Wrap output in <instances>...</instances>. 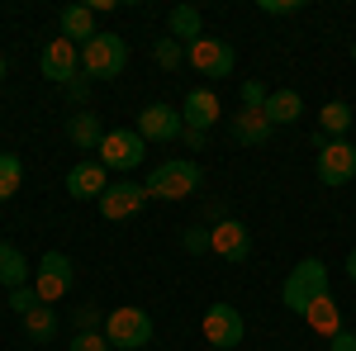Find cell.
Returning a JSON list of instances; mask_svg holds the SVG:
<instances>
[{
	"mask_svg": "<svg viewBox=\"0 0 356 351\" xmlns=\"http://www.w3.org/2000/svg\"><path fill=\"white\" fill-rule=\"evenodd\" d=\"M10 309L24 318L29 309H38V290H33V285H19V290H10Z\"/></svg>",
	"mask_w": 356,
	"mask_h": 351,
	"instance_id": "83f0119b",
	"label": "cell"
},
{
	"mask_svg": "<svg viewBox=\"0 0 356 351\" xmlns=\"http://www.w3.org/2000/svg\"><path fill=\"white\" fill-rule=\"evenodd\" d=\"M328 351H356V332H347V327H342V332L328 342Z\"/></svg>",
	"mask_w": 356,
	"mask_h": 351,
	"instance_id": "d6a6232c",
	"label": "cell"
},
{
	"mask_svg": "<svg viewBox=\"0 0 356 351\" xmlns=\"http://www.w3.org/2000/svg\"><path fill=\"white\" fill-rule=\"evenodd\" d=\"M347 280H352V285H356V247H352V252H347Z\"/></svg>",
	"mask_w": 356,
	"mask_h": 351,
	"instance_id": "836d02e7",
	"label": "cell"
},
{
	"mask_svg": "<svg viewBox=\"0 0 356 351\" xmlns=\"http://www.w3.org/2000/svg\"><path fill=\"white\" fill-rule=\"evenodd\" d=\"M105 342L114 351H143L152 342V313L138 309V304H124V309L105 313Z\"/></svg>",
	"mask_w": 356,
	"mask_h": 351,
	"instance_id": "3957f363",
	"label": "cell"
},
{
	"mask_svg": "<svg viewBox=\"0 0 356 351\" xmlns=\"http://www.w3.org/2000/svg\"><path fill=\"white\" fill-rule=\"evenodd\" d=\"M271 119H266V109H238L233 119H228V133L233 142H243V147H261V142H271Z\"/></svg>",
	"mask_w": 356,
	"mask_h": 351,
	"instance_id": "2e32d148",
	"label": "cell"
},
{
	"mask_svg": "<svg viewBox=\"0 0 356 351\" xmlns=\"http://www.w3.org/2000/svg\"><path fill=\"white\" fill-rule=\"evenodd\" d=\"M352 105H347V100H328V105L318 109V129H323V133L328 138H347V129H352Z\"/></svg>",
	"mask_w": 356,
	"mask_h": 351,
	"instance_id": "cb8c5ba5",
	"label": "cell"
},
{
	"mask_svg": "<svg viewBox=\"0 0 356 351\" xmlns=\"http://www.w3.org/2000/svg\"><path fill=\"white\" fill-rule=\"evenodd\" d=\"M323 295H332L328 290V266L318 261V256H304L300 266L285 275V285H280V304L290 309V313H309V304L314 299H323Z\"/></svg>",
	"mask_w": 356,
	"mask_h": 351,
	"instance_id": "6da1fadb",
	"label": "cell"
},
{
	"mask_svg": "<svg viewBox=\"0 0 356 351\" xmlns=\"http://www.w3.org/2000/svg\"><path fill=\"white\" fill-rule=\"evenodd\" d=\"M95 204H100V214H105V218H134L138 209L147 204V190H143V181H114Z\"/></svg>",
	"mask_w": 356,
	"mask_h": 351,
	"instance_id": "5bb4252c",
	"label": "cell"
},
{
	"mask_svg": "<svg viewBox=\"0 0 356 351\" xmlns=\"http://www.w3.org/2000/svg\"><path fill=\"white\" fill-rule=\"evenodd\" d=\"M352 53H356V48H352Z\"/></svg>",
	"mask_w": 356,
	"mask_h": 351,
	"instance_id": "d590c367",
	"label": "cell"
},
{
	"mask_svg": "<svg viewBox=\"0 0 356 351\" xmlns=\"http://www.w3.org/2000/svg\"><path fill=\"white\" fill-rule=\"evenodd\" d=\"M0 85H5V57H0Z\"/></svg>",
	"mask_w": 356,
	"mask_h": 351,
	"instance_id": "e575fe53",
	"label": "cell"
},
{
	"mask_svg": "<svg viewBox=\"0 0 356 351\" xmlns=\"http://www.w3.org/2000/svg\"><path fill=\"white\" fill-rule=\"evenodd\" d=\"M200 166L191 162V157H171V162L152 166V176L143 181V190H147V199H186V195H195L200 190Z\"/></svg>",
	"mask_w": 356,
	"mask_h": 351,
	"instance_id": "7a4b0ae2",
	"label": "cell"
},
{
	"mask_svg": "<svg viewBox=\"0 0 356 351\" xmlns=\"http://www.w3.org/2000/svg\"><path fill=\"white\" fill-rule=\"evenodd\" d=\"M105 124H100V114H90V109H76L72 119H67V138L81 147V152H100V142H105Z\"/></svg>",
	"mask_w": 356,
	"mask_h": 351,
	"instance_id": "e0dca14e",
	"label": "cell"
},
{
	"mask_svg": "<svg viewBox=\"0 0 356 351\" xmlns=\"http://www.w3.org/2000/svg\"><path fill=\"white\" fill-rule=\"evenodd\" d=\"M147 162V142L138 129H110L100 142V166L105 171H138Z\"/></svg>",
	"mask_w": 356,
	"mask_h": 351,
	"instance_id": "8992f818",
	"label": "cell"
},
{
	"mask_svg": "<svg viewBox=\"0 0 356 351\" xmlns=\"http://www.w3.org/2000/svg\"><path fill=\"white\" fill-rule=\"evenodd\" d=\"M304 323L314 327V332H318V337H337V332H342V309H337V299L332 295H323V299H314V304H309V313H304Z\"/></svg>",
	"mask_w": 356,
	"mask_h": 351,
	"instance_id": "d6986e66",
	"label": "cell"
},
{
	"mask_svg": "<svg viewBox=\"0 0 356 351\" xmlns=\"http://www.w3.org/2000/svg\"><path fill=\"white\" fill-rule=\"evenodd\" d=\"M76 327H81V332H95V327H105V313H100L95 304H81V309H76Z\"/></svg>",
	"mask_w": 356,
	"mask_h": 351,
	"instance_id": "f546056e",
	"label": "cell"
},
{
	"mask_svg": "<svg viewBox=\"0 0 356 351\" xmlns=\"http://www.w3.org/2000/svg\"><path fill=\"white\" fill-rule=\"evenodd\" d=\"M166 33H171L176 43H186V48H191L195 38H204V19H200V10H195V5H176V10L166 15Z\"/></svg>",
	"mask_w": 356,
	"mask_h": 351,
	"instance_id": "ffe728a7",
	"label": "cell"
},
{
	"mask_svg": "<svg viewBox=\"0 0 356 351\" xmlns=\"http://www.w3.org/2000/svg\"><path fill=\"white\" fill-rule=\"evenodd\" d=\"M105 190H110V171L100 162H76L67 171V195L72 199H100Z\"/></svg>",
	"mask_w": 356,
	"mask_h": 351,
	"instance_id": "9a60e30c",
	"label": "cell"
},
{
	"mask_svg": "<svg viewBox=\"0 0 356 351\" xmlns=\"http://www.w3.org/2000/svg\"><path fill=\"white\" fill-rule=\"evenodd\" d=\"M134 129L143 133V142H176V138H186V119L171 105H143Z\"/></svg>",
	"mask_w": 356,
	"mask_h": 351,
	"instance_id": "30bf717a",
	"label": "cell"
},
{
	"mask_svg": "<svg viewBox=\"0 0 356 351\" xmlns=\"http://www.w3.org/2000/svg\"><path fill=\"white\" fill-rule=\"evenodd\" d=\"M152 57H157L166 72H171V67H181V62H186V43H176L171 33H162V38L152 43Z\"/></svg>",
	"mask_w": 356,
	"mask_h": 351,
	"instance_id": "484cf974",
	"label": "cell"
},
{
	"mask_svg": "<svg viewBox=\"0 0 356 351\" xmlns=\"http://www.w3.org/2000/svg\"><path fill=\"white\" fill-rule=\"evenodd\" d=\"M243 332H247V323L233 304H209L204 309V342L214 351H238L243 347Z\"/></svg>",
	"mask_w": 356,
	"mask_h": 351,
	"instance_id": "9c48e42d",
	"label": "cell"
},
{
	"mask_svg": "<svg viewBox=\"0 0 356 351\" xmlns=\"http://www.w3.org/2000/svg\"><path fill=\"white\" fill-rule=\"evenodd\" d=\"M186 62H191L200 76H209V81H219V76H233V67H238V53H233V43L228 38H195L191 48H186Z\"/></svg>",
	"mask_w": 356,
	"mask_h": 351,
	"instance_id": "52a82bcc",
	"label": "cell"
},
{
	"mask_svg": "<svg viewBox=\"0 0 356 351\" xmlns=\"http://www.w3.org/2000/svg\"><path fill=\"white\" fill-rule=\"evenodd\" d=\"M300 114H304V95L300 90L280 85V90L266 95V119H271V124H300Z\"/></svg>",
	"mask_w": 356,
	"mask_h": 351,
	"instance_id": "44dd1931",
	"label": "cell"
},
{
	"mask_svg": "<svg viewBox=\"0 0 356 351\" xmlns=\"http://www.w3.org/2000/svg\"><path fill=\"white\" fill-rule=\"evenodd\" d=\"M266 95L271 90L261 81H243V109H266Z\"/></svg>",
	"mask_w": 356,
	"mask_h": 351,
	"instance_id": "f1b7e54d",
	"label": "cell"
},
{
	"mask_svg": "<svg viewBox=\"0 0 356 351\" xmlns=\"http://www.w3.org/2000/svg\"><path fill=\"white\" fill-rule=\"evenodd\" d=\"M318 181L328 190H342L356 181V142L347 138H323L318 142Z\"/></svg>",
	"mask_w": 356,
	"mask_h": 351,
	"instance_id": "5b68a950",
	"label": "cell"
},
{
	"mask_svg": "<svg viewBox=\"0 0 356 351\" xmlns=\"http://www.w3.org/2000/svg\"><path fill=\"white\" fill-rule=\"evenodd\" d=\"M304 0H261V15H300Z\"/></svg>",
	"mask_w": 356,
	"mask_h": 351,
	"instance_id": "4dcf8cb0",
	"label": "cell"
},
{
	"mask_svg": "<svg viewBox=\"0 0 356 351\" xmlns=\"http://www.w3.org/2000/svg\"><path fill=\"white\" fill-rule=\"evenodd\" d=\"M219 114H223L219 95L204 90V85H195L191 95H186V105H181V119H186V133L191 138H204L214 124H219Z\"/></svg>",
	"mask_w": 356,
	"mask_h": 351,
	"instance_id": "4fadbf2b",
	"label": "cell"
},
{
	"mask_svg": "<svg viewBox=\"0 0 356 351\" xmlns=\"http://www.w3.org/2000/svg\"><path fill=\"white\" fill-rule=\"evenodd\" d=\"M19 181H24V162H19L15 152H0V204H5V199H15Z\"/></svg>",
	"mask_w": 356,
	"mask_h": 351,
	"instance_id": "d4e9b609",
	"label": "cell"
},
{
	"mask_svg": "<svg viewBox=\"0 0 356 351\" xmlns=\"http://www.w3.org/2000/svg\"><path fill=\"white\" fill-rule=\"evenodd\" d=\"M24 332H29V342H53V337H57V309H53V304L29 309V313H24Z\"/></svg>",
	"mask_w": 356,
	"mask_h": 351,
	"instance_id": "603a6c76",
	"label": "cell"
},
{
	"mask_svg": "<svg viewBox=\"0 0 356 351\" xmlns=\"http://www.w3.org/2000/svg\"><path fill=\"white\" fill-rule=\"evenodd\" d=\"M209 252L223 256V261H233V266H243L247 256H252V233H247L243 218H219L209 228Z\"/></svg>",
	"mask_w": 356,
	"mask_h": 351,
	"instance_id": "8fae6325",
	"label": "cell"
},
{
	"mask_svg": "<svg viewBox=\"0 0 356 351\" xmlns=\"http://www.w3.org/2000/svg\"><path fill=\"white\" fill-rule=\"evenodd\" d=\"M67 351H114V347L105 342V332H76V337L67 342Z\"/></svg>",
	"mask_w": 356,
	"mask_h": 351,
	"instance_id": "4316f807",
	"label": "cell"
},
{
	"mask_svg": "<svg viewBox=\"0 0 356 351\" xmlns=\"http://www.w3.org/2000/svg\"><path fill=\"white\" fill-rule=\"evenodd\" d=\"M72 285H76V266H72V256H67V252H43V261H38V280H33L38 304H57Z\"/></svg>",
	"mask_w": 356,
	"mask_h": 351,
	"instance_id": "ba28073f",
	"label": "cell"
},
{
	"mask_svg": "<svg viewBox=\"0 0 356 351\" xmlns=\"http://www.w3.org/2000/svg\"><path fill=\"white\" fill-rule=\"evenodd\" d=\"M29 280V261H24V252L15 243H0V285L5 290H19Z\"/></svg>",
	"mask_w": 356,
	"mask_h": 351,
	"instance_id": "7402d4cb",
	"label": "cell"
},
{
	"mask_svg": "<svg viewBox=\"0 0 356 351\" xmlns=\"http://www.w3.org/2000/svg\"><path fill=\"white\" fill-rule=\"evenodd\" d=\"M57 24H62V38H67V43H81V48L95 38V33H100V28H95V10H90V5H67V10L57 15Z\"/></svg>",
	"mask_w": 356,
	"mask_h": 351,
	"instance_id": "ac0fdd59",
	"label": "cell"
},
{
	"mask_svg": "<svg viewBox=\"0 0 356 351\" xmlns=\"http://www.w3.org/2000/svg\"><path fill=\"white\" fill-rule=\"evenodd\" d=\"M38 67H43V76L53 85H72L76 72H81V48L67 43V38H53V43L43 48V57H38Z\"/></svg>",
	"mask_w": 356,
	"mask_h": 351,
	"instance_id": "7c38bea8",
	"label": "cell"
},
{
	"mask_svg": "<svg viewBox=\"0 0 356 351\" xmlns=\"http://www.w3.org/2000/svg\"><path fill=\"white\" fill-rule=\"evenodd\" d=\"M129 67V43L119 33H95L81 48V72L90 81H110V76H124Z\"/></svg>",
	"mask_w": 356,
	"mask_h": 351,
	"instance_id": "277c9868",
	"label": "cell"
},
{
	"mask_svg": "<svg viewBox=\"0 0 356 351\" xmlns=\"http://www.w3.org/2000/svg\"><path fill=\"white\" fill-rule=\"evenodd\" d=\"M200 228H204V223H200ZM200 228L186 233V247H191V252H209V233H200Z\"/></svg>",
	"mask_w": 356,
	"mask_h": 351,
	"instance_id": "1f68e13d",
	"label": "cell"
}]
</instances>
